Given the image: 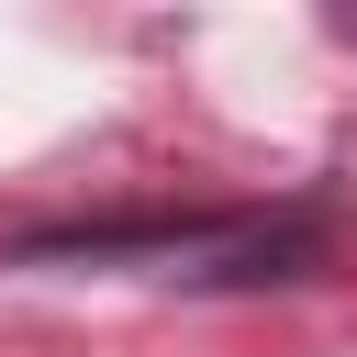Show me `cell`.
I'll list each match as a JSON object with an SVG mask.
<instances>
[{
	"label": "cell",
	"mask_w": 357,
	"mask_h": 357,
	"mask_svg": "<svg viewBox=\"0 0 357 357\" xmlns=\"http://www.w3.org/2000/svg\"><path fill=\"white\" fill-rule=\"evenodd\" d=\"M335 245V212L324 201H290V212H190V223H56V234H22L11 257L22 268H145V279H178V290H257V279H312Z\"/></svg>",
	"instance_id": "6da1fadb"
}]
</instances>
